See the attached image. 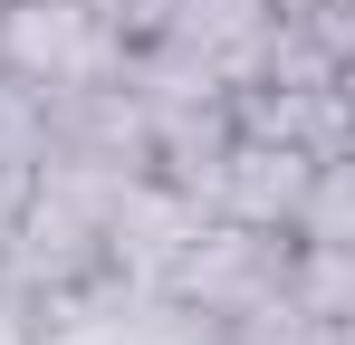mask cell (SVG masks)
I'll use <instances>...</instances> for the list:
<instances>
[{"label":"cell","mask_w":355,"mask_h":345,"mask_svg":"<svg viewBox=\"0 0 355 345\" xmlns=\"http://www.w3.org/2000/svg\"><path fill=\"white\" fill-rule=\"evenodd\" d=\"M0 77L77 96V87H116L125 77V29L96 0H0Z\"/></svg>","instance_id":"6da1fadb"},{"label":"cell","mask_w":355,"mask_h":345,"mask_svg":"<svg viewBox=\"0 0 355 345\" xmlns=\"http://www.w3.org/2000/svg\"><path fill=\"white\" fill-rule=\"evenodd\" d=\"M307 172H317V154H297V144H269V134H231V144H221V163H211V192H202V211H211V221L279 230V240H288Z\"/></svg>","instance_id":"7a4b0ae2"},{"label":"cell","mask_w":355,"mask_h":345,"mask_svg":"<svg viewBox=\"0 0 355 345\" xmlns=\"http://www.w3.org/2000/svg\"><path fill=\"white\" fill-rule=\"evenodd\" d=\"M279 297H288L297 317L355 326V249H336V240H288V249H279Z\"/></svg>","instance_id":"3957f363"},{"label":"cell","mask_w":355,"mask_h":345,"mask_svg":"<svg viewBox=\"0 0 355 345\" xmlns=\"http://www.w3.org/2000/svg\"><path fill=\"white\" fill-rule=\"evenodd\" d=\"M288 240H336V249H355V154H327V163L307 172Z\"/></svg>","instance_id":"277c9868"},{"label":"cell","mask_w":355,"mask_h":345,"mask_svg":"<svg viewBox=\"0 0 355 345\" xmlns=\"http://www.w3.org/2000/svg\"><path fill=\"white\" fill-rule=\"evenodd\" d=\"M39 154H49V96L19 87V77H0V163L39 172Z\"/></svg>","instance_id":"5b68a950"},{"label":"cell","mask_w":355,"mask_h":345,"mask_svg":"<svg viewBox=\"0 0 355 345\" xmlns=\"http://www.w3.org/2000/svg\"><path fill=\"white\" fill-rule=\"evenodd\" d=\"M29 182H39L29 163H0V240H10V230H19V211H29Z\"/></svg>","instance_id":"8992f818"},{"label":"cell","mask_w":355,"mask_h":345,"mask_svg":"<svg viewBox=\"0 0 355 345\" xmlns=\"http://www.w3.org/2000/svg\"><path fill=\"white\" fill-rule=\"evenodd\" d=\"M259 10H269V19H297V10H317V0H259Z\"/></svg>","instance_id":"52a82bcc"}]
</instances>
